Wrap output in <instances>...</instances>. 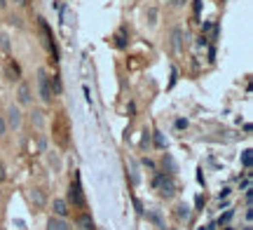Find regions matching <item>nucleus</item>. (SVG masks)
<instances>
[{"instance_id":"nucleus-27","label":"nucleus","mask_w":253,"mask_h":230,"mask_svg":"<svg viewBox=\"0 0 253 230\" xmlns=\"http://www.w3.org/2000/svg\"><path fill=\"white\" fill-rule=\"evenodd\" d=\"M45 148H47V141H45V139H40V141H38V150H40V153H45Z\"/></svg>"},{"instance_id":"nucleus-8","label":"nucleus","mask_w":253,"mask_h":230,"mask_svg":"<svg viewBox=\"0 0 253 230\" xmlns=\"http://www.w3.org/2000/svg\"><path fill=\"white\" fill-rule=\"evenodd\" d=\"M31 202L35 204L38 209H42V207L47 204V195H45V190H40V188H33V190H31Z\"/></svg>"},{"instance_id":"nucleus-29","label":"nucleus","mask_w":253,"mask_h":230,"mask_svg":"<svg viewBox=\"0 0 253 230\" xmlns=\"http://www.w3.org/2000/svg\"><path fill=\"white\" fill-rule=\"evenodd\" d=\"M143 164H146L148 169H152V172H155V162H152V160H148V158H146V160H143Z\"/></svg>"},{"instance_id":"nucleus-31","label":"nucleus","mask_w":253,"mask_h":230,"mask_svg":"<svg viewBox=\"0 0 253 230\" xmlns=\"http://www.w3.org/2000/svg\"><path fill=\"white\" fill-rule=\"evenodd\" d=\"M14 2H17L19 7H26V5H28V0H14Z\"/></svg>"},{"instance_id":"nucleus-14","label":"nucleus","mask_w":253,"mask_h":230,"mask_svg":"<svg viewBox=\"0 0 253 230\" xmlns=\"http://www.w3.org/2000/svg\"><path fill=\"white\" fill-rule=\"evenodd\" d=\"M0 52L2 54H10L12 52V40H10L7 33H0Z\"/></svg>"},{"instance_id":"nucleus-13","label":"nucleus","mask_w":253,"mask_h":230,"mask_svg":"<svg viewBox=\"0 0 253 230\" xmlns=\"http://www.w3.org/2000/svg\"><path fill=\"white\" fill-rule=\"evenodd\" d=\"M31 122H33V127H38V129H42L45 127V113L42 110H31Z\"/></svg>"},{"instance_id":"nucleus-9","label":"nucleus","mask_w":253,"mask_h":230,"mask_svg":"<svg viewBox=\"0 0 253 230\" xmlns=\"http://www.w3.org/2000/svg\"><path fill=\"white\" fill-rule=\"evenodd\" d=\"M52 209H54V216L56 218H66L68 216V202L66 200H54V204H52Z\"/></svg>"},{"instance_id":"nucleus-5","label":"nucleus","mask_w":253,"mask_h":230,"mask_svg":"<svg viewBox=\"0 0 253 230\" xmlns=\"http://www.w3.org/2000/svg\"><path fill=\"white\" fill-rule=\"evenodd\" d=\"M7 127L10 129H19L21 127V122H24V113H21V108L17 106V104H10V108H7Z\"/></svg>"},{"instance_id":"nucleus-23","label":"nucleus","mask_w":253,"mask_h":230,"mask_svg":"<svg viewBox=\"0 0 253 230\" xmlns=\"http://www.w3.org/2000/svg\"><path fill=\"white\" fill-rule=\"evenodd\" d=\"M155 143H157L160 148H167V141H164V136H162L160 132H155Z\"/></svg>"},{"instance_id":"nucleus-21","label":"nucleus","mask_w":253,"mask_h":230,"mask_svg":"<svg viewBox=\"0 0 253 230\" xmlns=\"http://www.w3.org/2000/svg\"><path fill=\"white\" fill-rule=\"evenodd\" d=\"M251 162H253V158H251V150L246 148L244 153H241V164L246 167V169H251Z\"/></svg>"},{"instance_id":"nucleus-3","label":"nucleus","mask_w":253,"mask_h":230,"mask_svg":"<svg viewBox=\"0 0 253 230\" xmlns=\"http://www.w3.org/2000/svg\"><path fill=\"white\" fill-rule=\"evenodd\" d=\"M68 202L73 207H84V193H82V186H80V176H75V181L68 188Z\"/></svg>"},{"instance_id":"nucleus-32","label":"nucleus","mask_w":253,"mask_h":230,"mask_svg":"<svg viewBox=\"0 0 253 230\" xmlns=\"http://www.w3.org/2000/svg\"><path fill=\"white\" fill-rule=\"evenodd\" d=\"M7 7V0H0V10H5Z\"/></svg>"},{"instance_id":"nucleus-33","label":"nucleus","mask_w":253,"mask_h":230,"mask_svg":"<svg viewBox=\"0 0 253 230\" xmlns=\"http://www.w3.org/2000/svg\"><path fill=\"white\" fill-rule=\"evenodd\" d=\"M0 197H2V193H0Z\"/></svg>"},{"instance_id":"nucleus-10","label":"nucleus","mask_w":253,"mask_h":230,"mask_svg":"<svg viewBox=\"0 0 253 230\" xmlns=\"http://www.w3.org/2000/svg\"><path fill=\"white\" fill-rule=\"evenodd\" d=\"M47 230H73V228L68 226L66 218H56V216H52L50 221H47Z\"/></svg>"},{"instance_id":"nucleus-22","label":"nucleus","mask_w":253,"mask_h":230,"mask_svg":"<svg viewBox=\"0 0 253 230\" xmlns=\"http://www.w3.org/2000/svg\"><path fill=\"white\" fill-rule=\"evenodd\" d=\"M169 5H171L173 10H181V7H186L187 0H169Z\"/></svg>"},{"instance_id":"nucleus-25","label":"nucleus","mask_w":253,"mask_h":230,"mask_svg":"<svg viewBox=\"0 0 253 230\" xmlns=\"http://www.w3.org/2000/svg\"><path fill=\"white\" fill-rule=\"evenodd\" d=\"M5 178H7V172H5V164L0 162V183H2Z\"/></svg>"},{"instance_id":"nucleus-28","label":"nucleus","mask_w":253,"mask_h":230,"mask_svg":"<svg viewBox=\"0 0 253 230\" xmlns=\"http://www.w3.org/2000/svg\"><path fill=\"white\" fill-rule=\"evenodd\" d=\"M195 2V14H200L202 12V0H192Z\"/></svg>"},{"instance_id":"nucleus-4","label":"nucleus","mask_w":253,"mask_h":230,"mask_svg":"<svg viewBox=\"0 0 253 230\" xmlns=\"http://www.w3.org/2000/svg\"><path fill=\"white\" fill-rule=\"evenodd\" d=\"M31 101H33V89H31L28 82L21 80L17 85V104L19 106H31Z\"/></svg>"},{"instance_id":"nucleus-30","label":"nucleus","mask_w":253,"mask_h":230,"mask_svg":"<svg viewBox=\"0 0 253 230\" xmlns=\"http://www.w3.org/2000/svg\"><path fill=\"white\" fill-rule=\"evenodd\" d=\"M134 204H136V212H138V214H143V204L138 202V200H134Z\"/></svg>"},{"instance_id":"nucleus-12","label":"nucleus","mask_w":253,"mask_h":230,"mask_svg":"<svg viewBox=\"0 0 253 230\" xmlns=\"http://www.w3.org/2000/svg\"><path fill=\"white\" fill-rule=\"evenodd\" d=\"M7 75H10V80H19L21 78V66L14 59H10V64H7Z\"/></svg>"},{"instance_id":"nucleus-15","label":"nucleus","mask_w":253,"mask_h":230,"mask_svg":"<svg viewBox=\"0 0 253 230\" xmlns=\"http://www.w3.org/2000/svg\"><path fill=\"white\" fill-rule=\"evenodd\" d=\"M50 87H52V94H61V89H64V85H61V75H56L54 73L52 78H50Z\"/></svg>"},{"instance_id":"nucleus-17","label":"nucleus","mask_w":253,"mask_h":230,"mask_svg":"<svg viewBox=\"0 0 253 230\" xmlns=\"http://www.w3.org/2000/svg\"><path fill=\"white\" fill-rule=\"evenodd\" d=\"M162 164H164V169H169V174L173 176V172H176V162H173V158L169 155V153H164V158H162Z\"/></svg>"},{"instance_id":"nucleus-24","label":"nucleus","mask_w":253,"mask_h":230,"mask_svg":"<svg viewBox=\"0 0 253 230\" xmlns=\"http://www.w3.org/2000/svg\"><path fill=\"white\" fill-rule=\"evenodd\" d=\"M5 132H7V122H5V118L0 115V136L5 134Z\"/></svg>"},{"instance_id":"nucleus-26","label":"nucleus","mask_w":253,"mask_h":230,"mask_svg":"<svg viewBox=\"0 0 253 230\" xmlns=\"http://www.w3.org/2000/svg\"><path fill=\"white\" fill-rule=\"evenodd\" d=\"M176 127H178V129H186V127H187V120H183V118H181V120H176Z\"/></svg>"},{"instance_id":"nucleus-20","label":"nucleus","mask_w":253,"mask_h":230,"mask_svg":"<svg viewBox=\"0 0 253 230\" xmlns=\"http://www.w3.org/2000/svg\"><path fill=\"white\" fill-rule=\"evenodd\" d=\"M146 19H148V24H150V26H155V24H157V7H148V10H146Z\"/></svg>"},{"instance_id":"nucleus-11","label":"nucleus","mask_w":253,"mask_h":230,"mask_svg":"<svg viewBox=\"0 0 253 230\" xmlns=\"http://www.w3.org/2000/svg\"><path fill=\"white\" fill-rule=\"evenodd\" d=\"M113 40H115V47H118V50H124V47H127V40H129L127 28H120V31L115 33V38H113Z\"/></svg>"},{"instance_id":"nucleus-16","label":"nucleus","mask_w":253,"mask_h":230,"mask_svg":"<svg viewBox=\"0 0 253 230\" xmlns=\"http://www.w3.org/2000/svg\"><path fill=\"white\" fill-rule=\"evenodd\" d=\"M78 226H80V230H94V218L89 214H82L78 218Z\"/></svg>"},{"instance_id":"nucleus-18","label":"nucleus","mask_w":253,"mask_h":230,"mask_svg":"<svg viewBox=\"0 0 253 230\" xmlns=\"http://www.w3.org/2000/svg\"><path fill=\"white\" fill-rule=\"evenodd\" d=\"M176 216L181 218V221H187V218H190V207H187V204H178V207H176Z\"/></svg>"},{"instance_id":"nucleus-7","label":"nucleus","mask_w":253,"mask_h":230,"mask_svg":"<svg viewBox=\"0 0 253 230\" xmlns=\"http://www.w3.org/2000/svg\"><path fill=\"white\" fill-rule=\"evenodd\" d=\"M38 21H40L42 35H45V40H47V47H50V52L54 54V61H59V47H56V42H54L52 31H50V26H47V21H45V19H38Z\"/></svg>"},{"instance_id":"nucleus-19","label":"nucleus","mask_w":253,"mask_h":230,"mask_svg":"<svg viewBox=\"0 0 253 230\" xmlns=\"http://www.w3.org/2000/svg\"><path fill=\"white\" fill-rule=\"evenodd\" d=\"M148 218L157 226V228H164V221H162V214L157 212V209H152V212H148Z\"/></svg>"},{"instance_id":"nucleus-1","label":"nucleus","mask_w":253,"mask_h":230,"mask_svg":"<svg viewBox=\"0 0 253 230\" xmlns=\"http://www.w3.org/2000/svg\"><path fill=\"white\" fill-rule=\"evenodd\" d=\"M35 85H38V96H40V101L50 106L54 101V94H52V87H50V75H47L45 68H38V73H35Z\"/></svg>"},{"instance_id":"nucleus-2","label":"nucleus","mask_w":253,"mask_h":230,"mask_svg":"<svg viewBox=\"0 0 253 230\" xmlns=\"http://www.w3.org/2000/svg\"><path fill=\"white\" fill-rule=\"evenodd\" d=\"M152 186L160 190L162 197H173V193H176V181H173L171 174H157Z\"/></svg>"},{"instance_id":"nucleus-6","label":"nucleus","mask_w":253,"mask_h":230,"mask_svg":"<svg viewBox=\"0 0 253 230\" xmlns=\"http://www.w3.org/2000/svg\"><path fill=\"white\" fill-rule=\"evenodd\" d=\"M183 40H186V33H183V28L181 26H173L171 33H169V45H171V50L178 54V52H183Z\"/></svg>"}]
</instances>
